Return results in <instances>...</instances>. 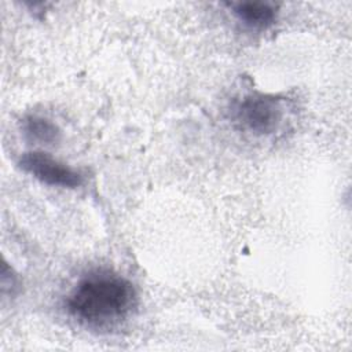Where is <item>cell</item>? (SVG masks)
Here are the masks:
<instances>
[{
	"label": "cell",
	"instance_id": "2",
	"mask_svg": "<svg viewBox=\"0 0 352 352\" xmlns=\"http://www.w3.org/2000/svg\"><path fill=\"white\" fill-rule=\"evenodd\" d=\"M234 121L256 136H270L279 131L285 120L283 99L272 94L252 92L232 107Z\"/></svg>",
	"mask_w": 352,
	"mask_h": 352
},
{
	"label": "cell",
	"instance_id": "3",
	"mask_svg": "<svg viewBox=\"0 0 352 352\" xmlns=\"http://www.w3.org/2000/svg\"><path fill=\"white\" fill-rule=\"evenodd\" d=\"M19 168L44 184L63 188H76L84 183V176L77 169L60 162L44 151L23 153L18 161Z\"/></svg>",
	"mask_w": 352,
	"mask_h": 352
},
{
	"label": "cell",
	"instance_id": "4",
	"mask_svg": "<svg viewBox=\"0 0 352 352\" xmlns=\"http://www.w3.org/2000/svg\"><path fill=\"white\" fill-rule=\"evenodd\" d=\"M232 14L245 26L263 30L272 26L278 16V7L268 1H238L231 4Z\"/></svg>",
	"mask_w": 352,
	"mask_h": 352
},
{
	"label": "cell",
	"instance_id": "1",
	"mask_svg": "<svg viewBox=\"0 0 352 352\" xmlns=\"http://www.w3.org/2000/svg\"><path fill=\"white\" fill-rule=\"evenodd\" d=\"M133 283L110 271H98L82 278L66 298V311L81 326L111 331L132 318L138 308Z\"/></svg>",
	"mask_w": 352,
	"mask_h": 352
},
{
	"label": "cell",
	"instance_id": "5",
	"mask_svg": "<svg viewBox=\"0 0 352 352\" xmlns=\"http://www.w3.org/2000/svg\"><path fill=\"white\" fill-rule=\"evenodd\" d=\"M22 129L29 140L44 146L56 144L62 136V132L55 122L38 116L26 117L22 122Z\"/></svg>",
	"mask_w": 352,
	"mask_h": 352
},
{
	"label": "cell",
	"instance_id": "6",
	"mask_svg": "<svg viewBox=\"0 0 352 352\" xmlns=\"http://www.w3.org/2000/svg\"><path fill=\"white\" fill-rule=\"evenodd\" d=\"M19 279L18 275L14 272L12 268L7 265V263H3L1 267V293H8L10 296H15L19 290Z\"/></svg>",
	"mask_w": 352,
	"mask_h": 352
}]
</instances>
